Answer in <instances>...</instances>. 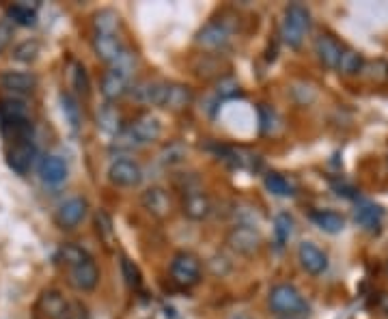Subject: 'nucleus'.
<instances>
[{
    "label": "nucleus",
    "mask_w": 388,
    "mask_h": 319,
    "mask_svg": "<svg viewBox=\"0 0 388 319\" xmlns=\"http://www.w3.org/2000/svg\"><path fill=\"white\" fill-rule=\"evenodd\" d=\"M37 54H39V41H35V39L22 41L13 50V59L20 63H33L37 59Z\"/></svg>",
    "instance_id": "30"
},
{
    "label": "nucleus",
    "mask_w": 388,
    "mask_h": 319,
    "mask_svg": "<svg viewBox=\"0 0 388 319\" xmlns=\"http://www.w3.org/2000/svg\"><path fill=\"white\" fill-rule=\"evenodd\" d=\"M39 313L45 315L48 319H67V302L65 298L61 296V293L57 289H48L41 293V298H39V304H37Z\"/></svg>",
    "instance_id": "15"
},
{
    "label": "nucleus",
    "mask_w": 388,
    "mask_h": 319,
    "mask_svg": "<svg viewBox=\"0 0 388 319\" xmlns=\"http://www.w3.org/2000/svg\"><path fill=\"white\" fill-rule=\"evenodd\" d=\"M233 319H250V317H246V315H238V317H233Z\"/></svg>",
    "instance_id": "41"
},
{
    "label": "nucleus",
    "mask_w": 388,
    "mask_h": 319,
    "mask_svg": "<svg viewBox=\"0 0 388 319\" xmlns=\"http://www.w3.org/2000/svg\"><path fill=\"white\" fill-rule=\"evenodd\" d=\"M121 272H123V279L127 283V287H132V289H138L141 287V272H138V267L129 261V259H123L121 261Z\"/></svg>",
    "instance_id": "35"
},
{
    "label": "nucleus",
    "mask_w": 388,
    "mask_h": 319,
    "mask_svg": "<svg viewBox=\"0 0 388 319\" xmlns=\"http://www.w3.org/2000/svg\"><path fill=\"white\" fill-rule=\"evenodd\" d=\"M282 319H296V317H282Z\"/></svg>",
    "instance_id": "42"
},
{
    "label": "nucleus",
    "mask_w": 388,
    "mask_h": 319,
    "mask_svg": "<svg viewBox=\"0 0 388 319\" xmlns=\"http://www.w3.org/2000/svg\"><path fill=\"white\" fill-rule=\"evenodd\" d=\"M9 20H13L15 24H20V27H35L37 24V13L35 9H31L29 5H13L9 7Z\"/></svg>",
    "instance_id": "29"
},
{
    "label": "nucleus",
    "mask_w": 388,
    "mask_h": 319,
    "mask_svg": "<svg viewBox=\"0 0 388 319\" xmlns=\"http://www.w3.org/2000/svg\"><path fill=\"white\" fill-rule=\"evenodd\" d=\"M181 209H184V216H188L190 220H205L212 212V203H210V196L192 190L184 196V203H181Z\"/></svg>",
    "instance_id": "17"
},
{
    "label": "nucleus",
    "mask_w": 388,
    "mask_h": 319,
    "mask_svg": "<svg viewBox=\"0 0 388 319\" xmlns=\"http://www.w3.org/2000/svg\"><path fill=\"white\" fill-rule=\"evenodd\" d=\"M129 91V76L123 73L121 69L110 67L101 78V95L106 97L108 102H117L119 97H123Z\"/></svg>",
    "instance_id": "12"
},
{
    "label": "nucleus",
    "mask_w": 388,
    "mask_h": 319,
    "mask_svg": "<svg viewBox=\"0 0 388 319\" xmlns=\"http://www.w3.org/2000/svg\"><path fill=\"white\" fill-rule=\"evenodd\" d=\"M69 283L76 287V289H80V291H91L97 287L99 283V269L95 265L93 259H87L85 263L80 265H76L69 269Z\"/></svg>",
    "instance_id": "13"
},
{
    "label": "nucleus",
    "mask_w": 388,
    "mask_h": 319,
    "mask_svg": "<svg viewBox=\"0 0 388 319\" xmlns=\"http://www.w3.org/2000/svg\"><path fill=\"white\" fill-rule=\"evenodd\" d=\"M87 207L89 205H87L85 199H80V196H73V199L65 201L59 207V212H57V225L61 229H73V227H78L85 220V216H87Z\"/></svg>",
    "instance_id": "10"
},
{
    "label": "nucleus",
    "mask_w": 388,
    "mask_h": 319,
    "mask_svg": "<svg viewBox=\"0 0 388 319\" xmlns=\"http://www.w3.org/2000/svg\"><path fill=\"white\" fill-rule=\"evenodd\" d=\"M141 203L143 207L158 220H164L171 216V209H173V203H171V196L164 188L160 186H151L143 192L141 196Z\"/></svg>",
    "instance_id": "8"
},
{
    "label": "nucleus",
    "mask_w": 388,
    "mask_h": 319,
    "mask_svg": "<svg viewBox=\"0 0 388 319\" xmlns=\"http://www.w3.org/2000/svg\"><path fill=\"white\" fill-rule=\"evenodd\" d=\"M270 309L274 313L294 317L298 313H304L308 306H306L304 298L300 296V291L294 285L282 283V285L272 287V291H270Z\"/></svg>",
    "instance_id": "3"
},
{
    "label": "nucleus",
    "mask_w": 388,
    "mask_h": 319,
    "mask_svg": "<svg viewBox=\"0 0 388 319\" xmlns=\"http://www.w3.org/2000/svg\"><path fill=\"white\" fill-rule=\"evenodd\" d=\"M298 261L308 274L319 276L328 269V257L315 246L313 242H302L298 246Z\"/></svg>",
    "instance_id": "9"
},
{
    "label": "nucleus",
    "mask_w": 388,
    "mask_h": 319,
    "mask_svg": "<svg viewBox=\"0 0 388 319\" xmlns=\"http://www.w3.org/2000/svg\"><path fill=\"white\" fill-rule=\"evenodd\" d=\"M310 29V13L306 7L302 5H289L287 11H285V20H282V29H280V37L289 47H300L304 41V35Z\"/></svg>",
    "instance_id": "2"
},
{
    "label": "nucleus",
    "mask_w": 388,
    "mask_h": 319,
    "mask_svg": "<svg viewBox=\"0 0 388 319\" xmlns=\"http://www.w3.org/2000/svg\"><path fill=\"white\" fill-rule=\"evenodd\" d=\"M108 179L110 184L119 188H134L143 181V170L134 160H115L108 168Z\"/></svg>",
    "instance_id": "6"
},
{
    "label": "nucleus",
    "mask_w": 388,
    "mask_h": 319,
    "mask_svg": "<svg viewBox=\"0 0 388 319\" xmlns=\"http://www.w3.org/2000/svg\"><path fill=\"white\" fill-rule=\"evenodd\" d=\"M192 100H194V95H192V91L188 87H184V84H168L164 108L179 112V110L188 108L192 104Z\"/></svg>",
    "instance_id": "23"
},
{
    "label": "nucleus",
    "mask_w": 388,
    "mask_h": 319,
    "mask_svg": "<svg viewBox=\"0 0 388 319\" xmlns=\"http://www.w3.org/2000/svg\"><path fill=\"white\" fill-rule=\"evenodd\" d=\"M266 188L276 194V196H292L294 194V186L289 184V179H285L282 175L278 173H270L266 177Z\"/></svg>",
    "instance_id": "31"
},
{
    "label": "nucleus",
    "mask_w": 388,
    "mask_h": 319,
    "mask_svg": "<svg viewBox=\"0 0 388 319\" xmlns=\"http://www.w3.org/2000/svg\"><path fill=\"white\" fill-rule=\"evenodd\" d=\"M35 144L33 140H20V142H13L11 149L7 151V164L13 173L17 175H26L29 170L33 168V162H35Z\"/></svg>",
    "instance_id": "7"
},
{
    "label": "nucleus",
    "mask_w": 388,
    "mask_h": 319,
    "mask_svg": "<svg viewBox=\"0 0 388 319\" xmlns=\"http://www.w3.org/2000/svg\"><path fill=\"white\" fill-rule=\"evenodd\" d=\"M160 134H162L160 121L153 114H141L115 136V147H119V149H136V147L158 140Z\"/></svg>",
    "instance_id": "1"
},
{
    "label": "nucleus",
    "mask_w": 388,
    "mask_h": 319,
    "mask_svg": "<svg viewBox=\"0 0 388 319\" xmlns=\"http://www.w3.org/2000/svg\"><path fill=\"white\" fill-rule=\"evenodd\" d=\"M196 43L207 47V50H220L229 43V29L220 22H212L203 27L196 35Z\"/></svg>",
    "instance_id": "14"
},
{
    "label": "nucleus",
    "mask_w": 388,
    "mask_h": 319,
    "mask_svg": "<svg viewBox=\"0 0 388 319\" xmlns=\"http://www.w3.org/2000/svg\"><path fill=\"white\" fill-rule=\"evenodd\" d=\"M97 124H99V128H101L103 132L115 134V136L123 130V126H121V114H119V110H117L113 104H103V106L99 108V112H97Z\"/></svg>",
    "instance_id": "25"
},
{
    "label": "nucleus",
    "mask_w": 388,
    "mask_h": 319,
    "mask_svg": "<svg viewBox=\"0 0 388 319\" xmlns=\"http://www.w3.org/2000/svg\"><path fill=\"white\" fill-rule=\"evenodd\" d=\"M73 84L78 89V93H82V95H89V76H87V69L82 65H73Z\"/></svg>",
    "instance_id": "37"
},
{
    "label": "nucleus",
    "mask_w": 388,
    "mask_h": 319,
    "mask_svg": "<svg viewBox=\"0 0 388 319\" xmlns=\"http://www.w3.org/2000/svg\"><path fill=\"white\" fill-rule=\"evenodd\" d=\"M119 15L113 9H101L93 17V29L95 35H117L119 31Z\"/></svg>",
    "instance_id": "24"
},
{
    "label": "nucleus",
    "mask_w": 388,
    "mask_h": 319,
    "mask_svg": "<svg viewBox=\"0 0 388 319\" xmlns=\"http://www.w3.org/2000/svg\"><path fill=\"white\" fill-rule=\"evenodd\" d=\"M210 269H212V274H216V276H224V274H229V269H231V261L222 255H214L210 259Z\"/></svg>",
    "instance_id": "39"
},
{
    "label": "nucleus",
    "mask_w": 388,
    "mask_h": 319,
    "mask_svg": "<svg viewBox=\"0 0 388 319\" xmlns=\"http://www.w3.org/2000/svg\"><path fill=\"white\" fill-rule=\"evenodd\" d=\"M87 259H91L89 253L85 248H80V246H76V244H63V246L59 248V261L65 263L69 269L85 263Z\"/></svg>",
    "instance_id": "26"
},
{
    "label": "nucleus",
    "mask_w": 388,
    "mask_h": 319,
    "mask_svg": "<svg viewBox=\"0 0 388 319\" xmlns=\"http://www.w3.org/2000/svg\"><path fill=\"white\" fill-rule=\"evenodd\" d=\"M386 272H388V263H386Z\"/></svg>",
    "instance_id": "43"
},
{
    "label": "nucleus",
    "mask_w": 388,
    "mask_h": 319,
    "mask_svg": "<svg viewBox=\"0 0 388 319\" xmlns=\"http://www.w3.org/2000/svg\"><path fill=\"white\" fill-rule=\"evenodd\" d=\"M39 175L45 184L59 186L67 179V164L59 156H45L39 164Z\"/></svg>",
    "instance_id": "18"
},
{
    "label": "nucleus",
    "mask_w": 388,
    "mask_h": 319,
    "mask_svg": "<svg viewBox=\"0 0 388 319\" xmlns=\"http://www.w3.org/2000/svg\"><path fill=\"white\" fill-rule=\"evenodd\" d=\"M67 319H89L87 315V306L80 304V302H73L71 309L67 311Z\"/></svg>",
    "instance_id": "40"
},
{
    "label": "nucleus",
    "mask_w": 388,
    "mask_h": 319,
    "mask_svg": "<svg viewBox=\"0 0 388 319\" xmlns=\"http://www.w3.org/2000/svg\"><path fill=\"white\" fill-rule=\"evenodd\" d=\"M274 235H276V242H278V246H285L292 235H294V218L289 214H278L274 218Z\"/></svg>",
    "instance_id": "27"
},
{
    "label": "nucleus",
    "mask_w": 388,
    "mask_h": 319,
    "mask_svg": "<svg viewBox=\"0 0 388 319\" xmlns=\"http://www.w3.org/2000/svg\"><path fill=\"white\" fill-rule=\"evenodd\" d=\"M11 37H13V24H11L9 17H3V20H0V54H3L9 47Z\"/></svg>",
    "instance_id": "38"
},
{
    "label": "nucleus",
    "mask_w": 388,
    "mask_h": 319,
    "mask_svg": "<svg viewBox=\"0 0 388 319\" xmlns=\"http://www.w3.org/2000/svg\"><path fill=\"white\" fill-rule=\"evenodd\" d=\"M171 276L181 287L196 285L199 279H201V261H199V257L188 253V251L177 253L173 257V263H171Z\"/></svg>",
    "instance_id": "4"
},
{
    "label": "nucleus",
    "mask_w": 388,
    "mask_h": 319,
    "mask_svg": "<svg viewBox=\"0 0 388 319\" xmlns=\"http://www.w3.org/2000/svg\"><path fill=\"white\" fill-rule=\"evenodd\" d=\"M134 97L141 102V104H147V106H162L164 108V102H166V93H168V84L166 82H160V80H145L141 84H136L132 89Z\"/></svg>",
    "instance_id": "11"
},
{
    "label": "nucleus",
    "mask_w": 388,
    "mask_h": 319,
    "mask_svg": "<svg viewBox=\"0 0 388 319\" xmlns=\"http://www.w3.org/2000/svg\"><path fill=\"white\" fill-rule=\"evenodd\" d=\"M26 119H29V110H26V104L22 100H15V97L0 100V124H3V128L20 124V121Z\"/></svg>",
    "instance_id": "21"
},
{
    "label": "nucleus",
    "mask_w": 388,
    "mask_h": 319,
    "mask_svg": "<svg viewBox=\"0 0 388 319\" xmlns=\"http://www.w3.org/2000/svg\"><path fill=\"white\" fill-rule=\"evenodd\" d=\"M310 220L315 223V227H319L326 233H341L345 229V218L336 212L330 209H319L310 214Z\"/></svg>",
    "instance_id": "22"
},
{
    "label": "nucleus",
    "mask_w": 388,
    "mask_h": 319,
    "mask_svg": "<svg viewBox=\"0 0 388 319\" xmlns=\"http://www.w3.org/2000/svg\"><path fill=\"white\" fill-rule=\"evenodd\" d=\"M184 158H186V147L181 144V142H173V144H168L166 149L160 154L162 164H168V166L184 162Z\"/></svg>",
    "instance_id": "34"
},
{
    "label": "nucleus",
    "mask_w": 388,
    "mask_h": 319,
    "mask_svg": "<svg viewBox=\"0 0 388 319\" xmlns=\"http://www.w3.org/2000/svg\"><path fill=\"white\" fill-rule=\"evenodd\" d=\"M315 52L319 57V61L330 67V69H336L339 67V61H341V54H343V47L341 43L336 41L334 37L330 35H319L315 39Z\"/></svg>",
    "instance_id": "16"
},
{
    "label": "nucleus",
    "mask_w": 388,
    "mask_h": 319,
    "mask_svg": "<svg viewBox=\"0 0 388 319\" xmlns=\"http://www.w3.org/2000/svg\"><path fill=\"white\" fill-rule=\"evenodd\" d=\"M61 106H63V114L67 119L69 128L73 132H78V128H80V106H78V102L73 100L69 93L61 95Z\"/></svg>",
    "instance_id": "28"
},
{
    "label": "nucleus",
    "mask_w": 388,
    "mask_h": 319,
    "mask_svg": "<svg viewBox=\"0 0 388 319\" xmlns=\"http://www.w3.org/2000/svg\"><path fill=\"white\" fill-rule=\"evenodd\" d=\"M336 69H339L341 73H345V76H354V73H358L362 69V57L354 50H343L339 67Z\"/></svg>",
    "instance_id": "32"
},
{
    "label": "nucleus",
    "mask_w": 388,
    "mask_h": 319,
    "mask_svg": "<svg viewBox=\"0 0 388 319\" xmlns=\"http://www.w3.org/2000/svg\"><path fill=\"white\" fill-rule=\"evenodd\" d=\"M382 207L371 203V201H360L356 205V212H354V218L360 227H365L367 231H378L380 225H382Z\"/></svg>",
    "instance_id": "19"
},
{
    "label": "nucleus",
    "mask_w": 388,
    "mask_h": 319,
    "mask_svg": "<svg viewBox=\"0 0 388 319\" xmlns=\"http://www.w3.org/2000/svg\"><path fill=\"white\" fill-rule=\"evenodd\" d=\"M227 244L233 253L250 257L259 251V244H261V235L252 225H238L233 227L227 235Z\"/></svg>",
    "instance_id": "5"
},
{
    "label": "nucleus",
    "mask_w": 388,
    "mask_h": 319,
    "mask_svg": "<svg viewBox=\"0 0 388 319\" xmlns=\"http://www.w3.org/2000/svg\"><path fill=\"white\" fill-rule=\"evenodd\" d=\"M0 84L11 93H31L37 87V78L26 71H5L0 76Z\"/></svg>",
    "instance_id": "20"
},
{
    "label": "nucleus",
    "mask_w": 388,
    "mask_h": 319,
    "mask_svg": "<svg viewBox=\"0 0 388 319\" xmlns=\"http://www.w3.org/2000/svg\"><path fill=\"white\" fill-rule=\"evenodd\" d=\"M95 225H97V233L103 237V239H110L113 237V220L106 212H97L95 214Z\"/></svg>",
    "instance_id": "36"
},
{
    "label": "nucleus",
    "mask_w": 388,
    "mask_h": 319,
    "mask_svg": "<svg viewBox=\"0 0 388 319\" xmlns=\"http://www.w3.org/2000/svg\"><path fill=\"white\" fill-rule=\"evenodd\" d=\"M216 95L220 100H231V97H238L240 95V84L236 78L224 76L216 82Z\"/></svg>",
    "instance_id": "33"
}]
</instances>
